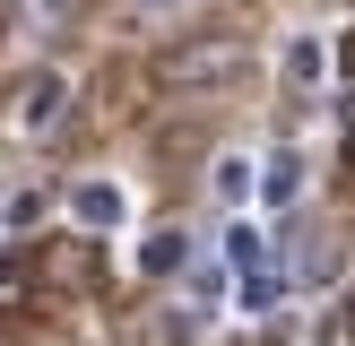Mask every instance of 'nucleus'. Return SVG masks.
<instances>
[{
    "instance_id": "nucleus-7",
    "label": "nucleus",
    "mask_w": 355,
    "mask_h": 346,
    "mask_svg": "<svg viewBox=\"0 0 355 346\" xmlns=\"http://www.w3.org/2000/svg\"><path fill=\"white\" fill-rule=\"evenodd\" d=\"M139 9H148V17H165V9H173V0H139Z\"/></svg>"
},
{
    "instance_id": "nucleus-3",
    "label": "nucleus",
    "mask_w": 355,
    "mask_h": 346,
    "mask_svg": "<svg viewBox=\"0 0 355 346\" xmlns=\"http://www.w3.org/2000/svg\"><path fill=\"white\" fill-rule=\"evenodd\" d=\"M217 199H225V208H252V199H260V156H243V147L217 156Z\"/></svg>"
},
{
    "instance_id": "nucleus-2",
    "label": "nucleus",
    "mask_w": 355,
    "mask_h": 346,
    "mask_svg": "<svg viewBox=\"0 0 355 346\" xmlns=\"http://www.w3.org/2000/svg\"><path fill=\"white\" fill-rule=\"evenodd\" d=\"M329 61H338V52H329V35H312V26H295L286 44H277V78L286 86H321Z\"/></svg>"
},
{
    "instance_id": "nucleus-6",
    "label": "nucleus",
    "mask_w": 355,
    "mask_h": 346,
    "mask_svg": "<svg viewBox=\"0 0 355 346\" xmlns=\"http://www.w3.org/2000/svg\"><path fill=\"white\" fill-rule=\"evenodd\" d=\"M35 217H44V190H35V182H9V234H26Z\"/></svg>"
},
{
    "instance_id": "nucleus-5",
    "label": "nucleus",
    "mask_w": 355,
    "mask_h": 346,
    "mask_svg": "<svg viewBox=\"0 0 355 346\" xmlns=\"http://www.w3.org/2000/svg\"><path fill=\"white\" fill-rule=\"evenodd\" d=\"M295 190H304V156H269L260 165V208H286Z\"/></svg>"
},
{
    "instance_id": "nucleus-1",
    "label": "nucleus",
    "mask_w": 355,
    "mask_h": 346,
    "mask_svg": "<svg viewBox=\"0 0 355 346\" xmlns=\"http://www.w3.org/2000/svg\"><path fill=\"white\" fill-rule=\"evenodd\" d=\"M61 95H69V78H61V69H44V78H17L9 130H17V138H26V130H52V121H61Z\"/></svg>"
},
{
    "instance_id": "nucleus-4",
    "label": "nucleus",
    "mask_w": 355,
    "mask_h": 346,
    "mask_svg": "<svg viewBox=\"0 0 355 346\" xmlns=\"http://www.w3.org/2000/svg\"><path fill=\"white\" fill-rule=\"evenodd\" d=\"M78 217L87 225H121V217H130V190H121V182H78Z\"/></svg>"
}]
</instances>
